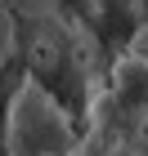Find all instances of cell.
<instances>
[{
	"mask_svg": "<svg viewBox=\"0 0 148 156\" xmlns=\"http://www.w3.org/2000/svg\"><path fill=\"white\" fill-rule=\"evenodd\" d=\"M81 147L94 156H148V58L121 54L108 85L90 98Z\"/></svg>",
	"mask_w": 148,
	"mask_h": 156,
	"instance_id": "6da1fadb",
	"label": "cell"
},
{
	"mask_svg": "<svg viewBox=\"0 0 148 156\" xmlns=\"http://www.w3.org/2000/svg\"><path fill=\"white\" fill-rule=\"evenodd\" d=\"M5 156H72L81 147V129L72 112L49 94V85L27 76L5 107Z\"/></svg>",
	"mask_w": 148,
	"mask_h": 156,
	"instance_id": "7a4b0ae2",
	"label": "cell"
},
{
	"mask_svg": "<svg viewBox=\"0 0 148 156\" xmlns=\"http://www.w3.org/2000/svg\"><path fill=\"white\" fill-rule=\"evenodd\" d=\"M18 49V23H13V5L0 0V62H9V54Z\"/></svg>",
	"mask_w": 148,
	"mask_h": 156,
	"instance_id": "3957f363",
	"label": "cell"
}]
</instances>
